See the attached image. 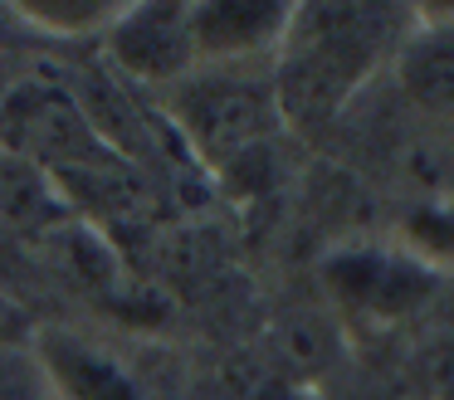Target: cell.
Instances as JSON below:
<instances>
[{
    "mask_svg": "<svg viewBox=\"0 0 454 400\" xmlns=\"http://www.w3.org/2000/svg\"><path fill=\"white\" fill-rule=\"evenodd\" d=\"M401 5H294L269 78L278 113L323 127L372 78L381 54L401 44Z\"/></svg>",
    "mask_w": 454,
    "mask_h": 400,
    "instance_id": "2",
    "label": "cell"
},
{
    "mask_svg": "<svg viewBox=\"0 0 454 400\" xmlns=\"http://www.w3.org/2000/svg\"><path fill=\"white\" fill-rule=\"evenodd\" d=\"M20 35H25V25L15 20V5H0V44H11Z\"/></svg>",
    "mask_w": 454,
    "mask_h": 400,
    "instance_id": "10",
    "label": "cell"
},
{
    "mask_svg": "<svg viewBox=\"0 0 454 400\" xmlns=\"http://www.w3.org/2000/svg\"><path fill=\"white\" fill-rule=\"evenodd\" d=\"M5 322H11V298L0 293V327H5Z\"/></svg>",
    "mask_w": 454,
    "mask_h": 400,
    "instance_id": "11",
    "label": "cell"
},
{
    "mask_svg": "<svg viewBox=\"0 0 454 400\" xmlns=\"http://www.w3.org/2000/svg\"><path fill=\"white\" fill-rule=\"evenodd\" d=\"M108 54L137 83L176 88L196 74V44H191V5H122L113 20Z\"/></svg>",
    "mask_w": 454,
    "mask_h": 400,
    "instance_id": "5",
    "label": "cell"
},
{
    "mask_svg": "<svg viewBox=\"0 0 454 400\" xmlns=\"http://www.w3.org/2000/svg\"><path fill=\"white\" fill-rule=\"evenodd\" d=\"M327 288L337 293L347 312L366 322H401L434 293V269L420 263L405 249H342L337 259H327Z\"/></svg>",
    "mask_w": 454,
    "mask_h": 400,
    "instance_id": "4",
    "label": "cell"
},
{
    "mask_svg": "<svg viewBox=\"0 0 454 400\" xmlns=\"http://www.w3.org/2000/svg\"><path fill=\"white\" fill-rule=\"evenodd\" d=\"M40 366L64 400H142L137 380L74 332H40Z\"/></svg>",
    "mask_w": 454,
    "mask_h": 400,
    "instance_id": "8",
    "label": "cell"
},
{
    "mask_svg": "<svg viewBox=\"0 0 454 400\" xmlns=\"http://www.w3.org/2000/svg\"><path fill=\"white\" fill-rule=\"evenodd\" d=\"M0 152L20 156L44 176L64 200L98 210H137L142 176L118 142L98 127L79 93L35 78L0 93Z\"/></svg>",
    "mask_w": 454,
    "mask_h": 400,
    "instance_id": "1",
    "label": "cell"
},
{
    "mask_svg": "<svg viewBox=\"0 0 454 400\" xmlns=\"http://www.w3.org/2000/svg\"><path fill=\"white\" fill-rule=\"evenodd\" d=\"M171 117L210 171H235L264 152L284 113L274 78H259L254 68H196L171 88Z\"/></svg>",
    "mask_w": 454,
    "mask_h": 400,
    "instance_id": "3",
    "label": "cell"
},
{
    "mask_svg": "<svg viewBox=\"0 0 454 400\" xmlns=\"http://www.w3.org/2000/svg\"><path fill=\"white\" fill-rule=\"evenodd\" d=\"M122 5L113 0H25L15 5V20L35 35L50 39H79V35H108Z\"/></svg>",
    "mask_w": 454,
    "mask_h": 400,
    "instance_id": "9",
    "label": "cell"
},
{
    "mask_svg": "<svg viewBox=\"0 0 454 400\" xmlns=\"http://www.w3.org/2000/svg\"><path fill=\"white\" fill-rule=\"evenodd\" d=\"M395 78L411 107L430 127L454 122V10L444 15H420V29L401 39Z\"/></svg>",
    "mask_w": 454,
    "mask_h": 400,
    "instance_id": "7",
    "label": "cell"
},
{
    "mask_svg": "<svg viewBox=\"0 0 454 400\" xmlns=\"http://www.w3.org/2000/svg\"><path fill=\"white\" fill-rule=\"evenodd\" d=\"M294 5L284 0H200L191 5V44L196 68H254L274 64Z\"/></svg>",
    "mask_w": 454,
    "mask_h": 400,
    "instance_id": "6",
    "label": "cell"
}]
</instances>
